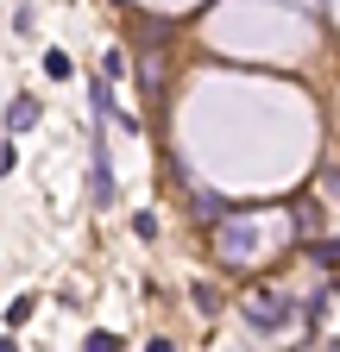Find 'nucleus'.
Listing matches in <instances>:
<instances>
[{
	"label": "nucleus",
	"instance_id": "f257e3e1",
	"mask_svg": "<svg viewBox=\"0 0 340 352\" xmlns=\"http://www.w3.org/2000/svg\"><path fill=\"white\" fill-rule=\"evenodd\" d=\"M240 321H246L252 333H284V327L296 321V302H290L284 289H252V296H240Z\"/></svg>",
	"mask_w": 340,
	"mask_h": 352
},
{
	"label": "nucleus",
	"instance_id": "f03ea898",
	"mask_svg": "<svg viewBox=\"0 0 340 352\" xmlns=\"http://www.w3.org/2000/svg\"><path fill=\"white\" fill-rule=\"evenodd\" d=\"M215 258L221 264H246L252 258V220L246 214H221L215 220Z\"/></svg>",
	"mask_w": 340,
	"mask_h": 352
},
{
	"label": "nucleus",
	"instance_id": "7ed1b4c3",
	"mask_svg": "<svg viewBox=\"0 0 340 352\" xmlns=\"http://www.w3.org/2000/svg\"><path fill=\"white\" fill-rule=\"evenodd\" d=\"M189 208H195V220H208V227L227 214V201H221V195H208V189H195V195H189Z\"/></svg>",
	"mask_w": 340,
	"mask_h": 352
},
{
	"label": "nucleus",
	"instance_id": "20e7f679",
	"mask_svg": "<svg viewBox=\"0 0 340 352\" xmlns=\"http://www.w3.org/2000/svg\"><path fill=\"white\" fill-rule=\"evenodd\" d=\"M95 208H114V170H107V151L95 157Z\"/></svg>",
	"mask_w": 340,
	"mask_h": 352
},
{
	"label": "nucleus",
	"instance_id": "39448f33",
	"mask_svg": "<svg viewBox=\"0 0 340 352\" xmlns=\"http://www.w3.org/2000/svg\"><path fill=\"white\" fill-rule=\"evenodd\" d=\"M32 120H38V101H32V95H19V101L7 107V126H13V132H25Z\"/></svg>",
	"mask_w": 340,
	"mask_h": 352
},
{
	"label": "nucleus",
	"instance_id": "423d86ee",
	"mask_svg": "<svg viewBox=\"0 0 340 352\" xmlns=\"http://www.w3.org/2000/svg\"><path fill=\"white\" fill-rule=\"evenodd\" d=\"M290 214H296V233H315V227H321V208H315V201H296Z\"/></svg>",
	"mask_w": 340,
	"mask_h": 352
},
{
	"label": "nucleus",
	"instance_id": "0eeeda50",
	"mask_svg": "<svg viewBox=\"0 0 340 352\" xmlns=\"http://www.w3.org/2000/svg\"><path fill=\"white\" fill-rule=\"evenodd\" d=\"M189 296H195V315H221V289H208V283H195Z\"/></svg>",
	"mask_w": 340,
	"mask_h": 352
},
{
	"label": "nucleus",
	"instance_id": "6e6552de",
	"mask_svg": "<svg viewBox=\"0 0 340 352\" xmlns=\"http://www.w3.org/2000/svg\"><path fill=\"white\" fill-rule=\"evenodd\" d=\"M309 258L321 264V271H334V264H340V245H334V239H315V245H309Z\"/></svg>",
	"mask_w": 340,
	"mask_h": 352
},
{
	"label": "nucleus",
	"instance_id": "1a4fd4ad",
	"mask_svg": "<svg viewBox=\"0 0 340 352\" xmlns=\"http://www.w3.org/2000/svg\"><path fill=\"white\" fill-rule=\"evenodd\" d=\"M133 233H139V239H158V214H151V208L133 214Z\"/></svg>",
	"mask_w": 340,
	"mask_h": 352
},
{
	"label": "nucleus",
	"instance_id": "9d476101",
	"mask_svg": "<svg viewBox=\"0 0 340 352\" xmlns=\"http://www.w3.org/2000/svg\"><path fill=\"white\" fill-rule=\"evenodd\" d=\"M13 164H19V151H13V145H0V176H7Z\"/></svg>",
	"mask_w": 340,
	"mask_h": 352
}]
</instances>
